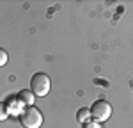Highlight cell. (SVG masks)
I'll use <instances>...</instances> for the list:
<instances>
[{
	"label": "cell",
	"instance_id": "5",
	"mask_svg": "<svg viewBox=\"0 0 133 128\" xmlns=\"http://www.w3.org/2000/svg\"><path fill=\"white\" fill-rule=\"evenodd\" d=\"M76 119H78L80 123H87V121L91 119V108H80V110L76 112Z\"/></svg>",
	"mask_w": 133,
	"mask_h": 128
},
{
	"label": "cell",
	"instance_id": "8",
	"mask_svg": "<svg viewBox=\"0 0 133 128\" xmlns=\"http://www.w3.org/2000/svg\"><path fill=\"white\" fill-rule=\"evenodd\" d=\"M87 128H99V125H98V123H89Z\"/></svg>",
	"mask_w": 133,
	"mask_h": 128
},
{
	"label": "cell",
	"instance_id": "4",
	"mask_svg": "<svg viewBox=\"0 0 133 128\" xmlns=\"http://www.w3.org/2000/svg\"><path fill=\"white\" fill-rule=\"evenodd\" d=\"M16 98L20 100L21 105H27V107H30V105H32V101H34V94H32V91H27V89L20 91Z\"/></svg>",
	"mask_w": 133,
	"mask_h": 128
},
{
	"label": "cell",
	"instance_id": "3",
	"mask_svg": "<svg viewBox=\"0 0 133 128\" xmlns=\"http://www.w3.org/2000/svg\"><path fill=\"white\" fill-rule=\"evenodd\" d=\"M112 116V105L105 100H98L94 101L91 107V117H94L96 123H103L107 121L108 117Z\"/></svg>",
	"mask_w": 133,
	"mask_h": 128
},
{
	"label": "cell",
	"instance_id": "6",
	"mask_svg": "<svg viewBox=\"0 0 133 128\" xmlns=\"http://www.w3.org/2000/svg\"><path fill=\"white\" fill-rule=\"evenodd\" d=\"M9 116V110H7V105L0 101V121H5Z\"/></svg>",
	"mask_w": 133,
	"mask_h": 128
},
{
	"label": "cell",
	"instance_id": "1",
	"mask_svg": "<svg viewBox=\"0 0 133 128\" xmlns=\"http://www.w3.org/2000/svg\"><path fill=\"white\" fill-rule=\"evenodd\" d=\"M51 80L46 73H36L30 80V91L34 96H46L50 93Z\"/></svg>",
	"mask_w": 133,
	"mask_h": 128
},
{
	"label": "cell",
	"instance_id": "2",
	"mask_svg": "<svg viewBox=\"0 0 133 128\" xmlns=\"http://www.w3.org/2000/svg\"><path fill=\"white\" fill-rule=\"evenodd\" d=\"M21 123L25 128H39L43 125V114L36 107H25L21 110Z\"/></svg>",
	"mask_w": 133,
	"mask_h": 128
},
{
	"label": "cell",
	"instance_id": "7",
	"mask_svg": "<svg viewBox=\"0 0 133 128\" xmlns=\"http://www.w3.org/2000/svg\"><path fill=\"white\" fill-rule=\"evenodd\" d=\"M7 59H9V57H7V52H5L4 48H0V68L7 64Z\"/></svg>",
	"mask_w": 133,
	"mask_h": 128
}]
</instances>
